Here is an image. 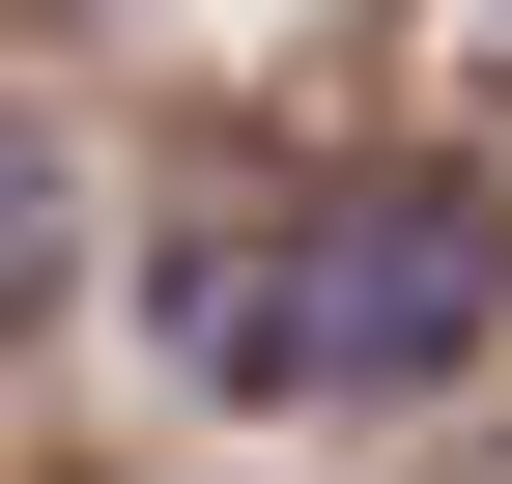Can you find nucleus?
<instances>
[{"instance_id":"obj_1","label":"nucleus","mask_w":512,"mask_h":484,"mask_svg":"<svg viewBox=\"0 0 512 484\" xmlns=\"http://www.w3.org/2000/svg\"><path fill=\"white\" fill-rule=\"evenodd\" d=\"M484 285H512V228L456 171H370V200H313V257H200L171 314L228 342V399H427V371H484Z\"/></svg>"}]
</instances>
